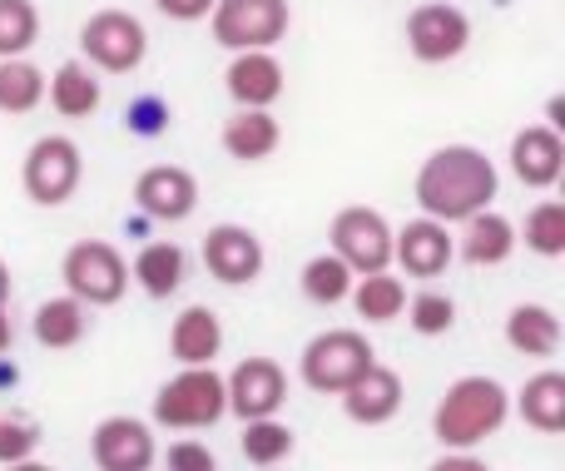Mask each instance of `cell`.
Listing matches in <instances>:
<instances>
[{"mask_svg":"<svg viewBox=\"0 0 565 471\" xmlns=\"http://www.w3.org/2000/svg\"><path fill=\"white\" fill-rule=\"evenodd\" d=\"M79 55L89 69H105V75H135L149 55V30L139 15L129 10H95V15L79 25Z\"/></svg>","mask_w":565,"mask_h":471,"instance_id":"6","label":"cell"},{"mask_svg":"<svg viewBox=\"0 0 565 471\" xmlns=\"http://www.w3.org/2000/svg\"><path fill=\"white\" fill-rule=\"evenodd\" d=\"M164 471H218V457L209 452L204 442L184 437V442H174V447L164 452Z\"/></svg>","mask_w":565,"mask_h":471,"instance_id":"35","label":"cell"},{"mask_svg":"<svg viewBox=\"0 0 565 471\" xmlns=\"http://www.w3.org/2000/svg\"><path fill=\"white\" fill-rule=\"evenodd\" d=\"M511 417V393L487 373L457 377L441 393L437 413H431V437L441 442V452H477L487 437H497Z\"/></svg>","mask_w":565,"mask_h":471,"instance_id":"2","label":"cell"},{"mask_svg":"<svg viewBox=\"0 0 565 471\" xmlns=\"http://www.w3.org/2000/svg\"><path fill=\"white\" fill-rule=\"evenodd\" d=\"M302 298L308 303H318V308H338V303H348V293H352V283H358V274H352L348 264H342L338 254H312L308 264H302Z\"/></svg>","mask_w":565,"mask_h":471,"instance_id":"29","label":"cell"},{"mask_svg":"<svg viewBox=\"0 0 565 471\" xmlns=\"http://www.w3.org/2000/svg\"><path fill=\"white\" fill-rule=\"evenodd\" d=\"M402 313H407L412 333H422V338H441L457 328V303H451V293H441V288H422L417 298H407Z\"/></svg>","mask_w":565,"mask_h":471,"instance_id":"33","label":"cell"},{"mask_svg":"<svg viewBox=\"0 0 565 471\" xmlns=\"http://www.w3.org/2000/svg\"><path fill=\"white\" fill-rule=\"evenodd\" d=\"M511 174L526 189H556L565 174V139L546 125H526L511 139Z\"/></svg>","mask_w":565,"mask_h":471,"instance_id":"18","label":"cell"},{"mask_svg":"<svg viewBox=\"0 0 565 471\" xmlns=\"http://www.w3.org/2000/svg\"><path fill=\"white\" fill-rule=\"evenodd\" d=\"M169 353H174L179 367H214V357L224 353V323H218L214 308H184L169 328Z\"/></svg>","mask_w":565,"mask_h":471,"instance_id":"19","label":"cell"},{"mask_svg":"<svg viewBox=\"0 0 565 471\" xmlns=\"http://www.w3.org/2000/svg\"><path fill=\"white\" fill-rule=\"evenodd\" d=\"M546 129H556V135L565 129V99H561V95L546 105Z\"/></svg>","mask_w":565,"mask_h":471,"instance_id":"40","label":"cell"},{"mask_svg":"<svg viewBox=\"0 0 565 471\" xmlns=\"http://www.w3.org/2000/svg\"><path fill=\"white\" fill-rule=\"evenodd\" d=\"M184 278H189V254L179 244H169V238L145 244L135 254V264H129V283H139L149 298H174L184 288Z\"/></svg>","mask_w":565,"mask_h":471,"instance_id":"23","label":"cell"},{"mask_svg":"<svg viewBox=\"0 0 565 471\" xmlns=\"http://www.w3.org/2000/svg\"><path fill=\"white\" fill-rule=\"evenodd\" d=\"M45 95H50V105H55V115H65V119H89L99 105H105L99 75L85 65V60H65V65L45 79Z\"/></svg>","mask_w":565,"mask_h":471,"instance_id":"25","label":"cell"},{"mask_svg":"<svg viewBox=\"0 0 565 471\" xmlns=\"http://www.w3.org/2000/svg\"><path fill=\"white\" fill-rule=\"evenodd\" d=\"M338 397H342V413H348V422L382 427V422H392V417L402 413V403H407V387H402L397 367L372 363L367 373H362L358 383H352L348 393H338Z\"/></svg>","mask_w":565,"mask_h":471,"instance_id":"17","label":"cell"},{"mask_svg":"<svg viewBox=\"0 0 565 471\" xmlns=\"http://www.w3.org/2000/svg\"><path fill=\"white\" fill-rule=\"evenodd\" d=\"M451 238H457V254L477 268H501L516 254V224H511L507 214H497V208L471 214L467 224H461V234H451Z\"/></svg>","mask_w":565,"mask_h":471,"instance_id":"21","label":"cell"},{"mask_svg":"<svg viewBox=\"0 0 565 471\" xmlns=\"http://www.w3.org/2000/svg\"><path fill=\"white\" fill-rule=\"evenodd\" d=\"M89 457H95L99 471H154V462H159L154 427L129 413L105 417V422L89 432Z\"/></svg>","mask_w":565,"mask_h":471,"instance_id":"12","label":"cell"},{"mask_svg":"<svg viewBox=\"0 0 565 471\" xmlns=\"http://www.w3.org/2000/svg\"><path fill=\"white\" fill-rule=\"evenodd\" d=\"M328 254H338L352 274H382L392 268V224L367 204H348L332 214Z\"/></svg>","mask_w":565,"mask_h":471,"instance_id":"9","label":"cell"},{"mask_svg":"<svg viewBox=\"0 0 565 471\" xmlns=\"http://www.w3.org/2000/svg\"><path fill=\"white\" fill-rule=\"evenodd\" d=\"M471 45V20L451 0H422L407 15V50L422 65H447Z\"/></svg>","mask_w":565,"mask_h":471,"instance_id":"10","label":"cell"},{"mask_svg":"<svg viewBox=\"0 0 565 471\" xmlns=\"http://www.w3.org/2000/svg\"><path fill=\"white\" fill-rule=\"evenodd\" d=\"M224 417H228L224 373H214V367H179L154 393V422L169 427V432H204V427L224 422Z\"/></svg>","mask_w":565,"mask_h":471,"instance_id":"3","label":"cell"},{"mask_svg":"<svg viewBox=\"0 0 565 471\" xmlns=\"http://www.w3.org/2000/svg\"><path fill=\"white\" fill-rule=\"evenodd\" d=\"M60 278L65 293L85 308H115L129 293V264L109 238H79L60 258Z\"/></svg>","mask_w":565,"mask_h":471,"instance_id":"5","label":"cell"},{"mask_svg":"<svg viewBox=\"0 0 565 471\" xmlns=\"http://www.w3.org/2000/svg\"><path fill=\"white\" fill-rule=\"evenodd\" d=\"M6 471H55L50 462H35V457H30V462H15V467H6Z\"/></svg>","mask_w":565,"mask_h":471,"instance_id":"41","label":"cell"},{"mask_svg":"<svg viewBox=\"0 0 565 471\" xmlns=\"http://www.w3.org/2000/svg\"><path fill=\"white\" fill-rule=\"evenodd\" d=\"M292 25L288 0H214L209 10V30L224 50L244 55V50H274Z\"/></svg>","mask_w":565,"mask_h":471,"instance_id":"8","label":"cell"},{"mask_svg":"<svg viewBox=\"0 0 565 471\" xmlns=\"http://www.w3.org/2000/svg\"><path fill=\"white\" fill-rule=\"evenodd\" d=\"M372 363H377V353H372L367 333H358V328H328V333L308 338V347H302V357H298V377L312 393L338 397V393H348Z\"/></svg>","mask_w":565,"mask_h":471,"instance_id":"4","label":"cell"},{"mask_svg":"<svg viewBox=\"0 0 565 471\" xmlns=\"http://www.w3.org/2000/svg\"><path fill=\"white\" fill-rule=\"evenodd\" d=\"M457 258V238L437 218H412V224L392 228V264L407 278H441Z\"/></svg>","mask_w":565,"mask_h":471,"instance_id":"14","label":"cell"},{"mask_svg":"<svg viewBox=\"0 0 565 471\" xmlns=\"http://www.w3.org/2000/svg\"><path fill=\"white\" fill-rule=\"evenodd\" d=\"M511 407L521 413L526 427H536V432H546V437H561L565 432V373L546 367V373L526 377V387L516 393Z\"/></svg>","mask_w":565,"mask_h":471,"instance_id":"24","label":"cell"},{"mask_svg":"<svg viewBox=\"0 0 565 471\" xmlns=\"http://www.w3.org/2000/svg\"><path fill=\"white\" fill-rule=\"evenodd\" d=\"M282 85H288V75H282V60L274 50H244L224 69V89L238 109H274L282 99Z\"/></svg>","mask_w":565,"mask_h":471,"instance_id":"16","label":"cell"},{"mask_svg":"<svg viewBox=\"0 0 565 471\" xmlns=\"http://www.w3.org/2000/svg\"><path fill=\"white\" fill-rule=\"evenodd\" d=\"M224 397L238 422L278 417V407L288 403V373H282L274 357H244V363L224 377Z\"/></svg>","mask_w":565,"mask_h":471,"instance_id":"11","label":"cell"},{"mask_svg":"<svg viewBox=\"0 0 565 471\" xmlns=\"http://www.w3.org/2000/svg\"><path fill=\"white\" fill-rule=\"evenodd\" d=\"M40 447V427L25 422V417H0V467L30 462Z\"/></svg>","mask_w":565,"mask_h":471,"instance_id":"34","label":"cell"},{"mask_svg":"<svg viewBox=\"0 0 565 471\" xmlns=\"http://www.w3.org/2000/svg\"><path fill=\"white\" fill-rule=\"evenodd\" d=\"M159 115H164V109H159V99H145V105L129 109V125L145 129V135H154V129H159Z\"/></svg>","mask_w":565,"mask_h":471,"instance_id":"38","label":"cell"},{"mask_svg":"<svg viewBox=\"0 0 565 471\" xmlns=\"http://www.w3.org/2000/svg\"><path fill=\"white\" fill-rule=\"evenodd\" d=\"M135 204L159 224H184L199 208V179L184 164H149L135 179Z\"/></svg>","mask_w":565,"mask_h":471,"instance_id":"15","label":"cell"},{"mask_svg":"<svg viewBox=\"0 0 565 471\" xmlns=\"http://www.w3.org/2000/svg\"><path fill=\"white\" fill-rule=\"evenodd\" d=\"M10 343H15V323H10V308L0 303V353H10Z\"/></svg>","mask_w":565,"mask_h":471,"instance_id":"39","label":"cell"},{"mask_svg":"<svg viewBox=\"0 0 565 471\" xmlns=\"http://www.w3.org/2000/svg\"><path fill=\"white\" fill-rule=\"evenodd\" d=\"M427 471H491L487 462H481L477 452H441L437 462H431Z\"/></svg>","mask_w":565,"mask_h":471,"instance_id":"37","label":"cell"},{"mask_svg":"<svg viewBox=\"0 0 565 471\" xmlns=\"http://www.w3.org/2000/svg\"><path fill=\"white\" fill-rule=\"evenodd\" d=\"M10 298V268H6V258H0V303Z\"/></svg>","mask_w":565,"mask_h":471,"instance_id":"42","label":"cell"},{"mask_svg":"<svg viewBox=\"0 0 565 471\" xmlns=\"http://www.w3.org/2000/svg\"><path fill=\"white\" fill-rule=\"evenodd\" d=\"M45 105V69L20 60H0V115H35Z\"/></svg>","mask_w":565,"mask_h":471,"instance_id":"30","label":"cell"},{"mask_svg":"<svg viewBox=\"0 0 565 471\" xmlns=\"http://www.w3.org/2000/svg\"><path fill=\"white\" fill-rule=\"evenodd\" d=\"M79 179H85V154L70 135H40L25 149V164H20V184H25L30 204L40 208H60L75 199Z\"/></svg>","mask_w":565,"mask_h":471,"instance_id":"7","label":"cell"},{"mask_svg":"<svg viewBox=\"0 0 565 471\" xmlns=\"http://www.w3.org/2000/svg\"><path fill=\"white\" fill-rule=\"evenodd\" d=\"M274 471H282V467H274Z\"/></svg>","mask_w":565,"mask_h":471,"instance_id":"43","label":"cell"},{"mask_svg":"<svg viewBox=\"0 0 565 471\" xmlns=\"http://www.w3.org/2000/svg\"><path fill=\"white\" fill-rule=\"evenodd\" d=\"M264 264H268L264 238H258L248 224H214V228H209V238H204V268L224 288L258 283Z\"/></svg>","mask_w":565,"mask_h":471,"instance_id":"13","label":"cell"},{"mask_svg":"<svg viewBox=\"0 0 565 471\" xmlns=\"http://www.w3.org/2000/svg\"><path fill=\"white\" fill-rule=\"evenodd\" d=\"M228 159L238 164H264V159L278 154L282 144V125L274 119V109H234L224 119V135H218Z\"/></svg>","mask_w":565,"mask_h":471,"instance_id":"20","label":"cell"},{"mask_svg":"<svg viewBox=\"0 0 565 471\" xmlns=\"http://www.w3.org/2000/svg\"><path fill=\"white\" fill-rule=\"evenodd\" d=\"M497 189H501V174L487 159V149L441 144L422 159L412 194H417L422 218H437V224L451 228V224H467V218L481 214V208H491Z\"/></svg>","mask_w":565,"mask_h":471,"instance_id":"1","label":"cell"},{"mask_svg":"<svg viewBox=\"0 0 565 471\" xmlns=\"http://www.w3.org/2000/svg\"><path fill=\"white\" fill-rule=\"evenodd\" d=\"M292 447H298V432H292L288 422H278V417L244 422V437H238V452H244V462L258 467V471L282 467L292 457Z\"/></svg>","mask_w":565,"mask_h":471,"instance_id":"28","label":"cell"},{"mask_svg":"<svg viewBox=\"0 0 565 471\" xmlns=\"http://www.w3.org/2000/svg\"><path fill=\"white\" fill-rule=\"evenodd\" d=\"M154 10L164 20H179V25H194V20H209L214 0H154Z\"/></svg>","mask_w":565,"mask_h":471,"instance_id":"36","label":"cell"},{"mask_svg":"<svg viewBox=\"0 0 565 471\" xmlns=\"http://www.w3.org/2000/svg\"><path fill=\"white\" fill-rule=\"evenodd\" d=\"M348 303L358 308V318H367V323H397L402 308H407V283H402L392 268H382V274H362L358 283H352Z\"/></svg>","mask_w":565,"mask_h":471,"instance_id":"27","label":"cell"},{"mask_svg":"<svg viewBox=\"0 0 565 471\" xmlns=\"http://www.w3.org/2000/svg\"><path fill=\"white\" fill-rule=\"evenodd\" d=\"M35 343L40 347H55V353H65V347H79L89 333V308L75 303L70 293L60 298H45V303L35 308Z\"/></svg>","mask_w":565,"mask_h":471,"instance_id":"26","label":"cell"},{"mask_svg":"<svg viewBox=\"0 0 565 471\" xmlns=\"http://www.w3.org/2000/svg\"><path fill=\"white\" fill-rule=\"evenodd\" d=\"M40 40V10L35 0H0V60L30 55Z\"/></svg>","mask_w":565,"mask_h":471,"instance_id":"32","label":"cell"},{"mask_svg":"<svg viewBox=\"0 0 565 471\" xmlns=\"http://www.w3.org/2000/svg\"><path fill=\"white\" fill-rule=\"evenodd\" d=\"M561 318L546 303H516L507 313V347L521 357H556L561 353Z\"/></svg>","mask_w":565,"mask_h":471,"instance_id":"22","label":"cell"},{"mask_svg":"<svg viewBox=\"0 0 565 471\" xmlns=\"http://www.w3.org/2000/svg\"><path fill=\"white\" fill-rule=\"evenodd\" d=\"M516 244H526L541 258H561L565 254V204L561 199H541L531 204L526 224L516 228Z\"/></svg>","mask_w":565,"mask_h":471,"instance_id":"31","label":"cell"}]
</instances>
